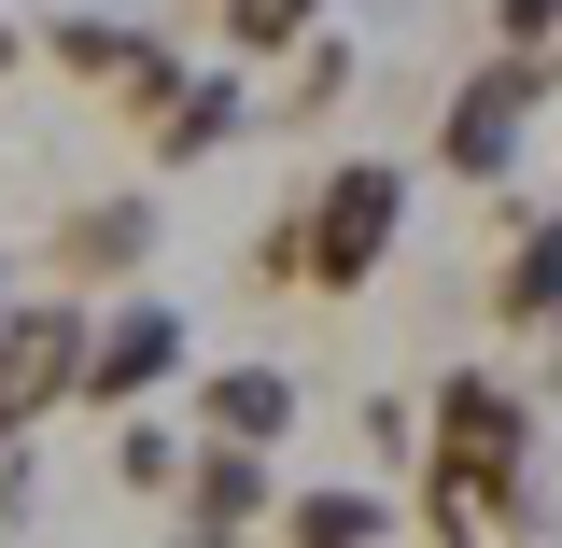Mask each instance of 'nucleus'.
Masks as SVG:
<instances>
[{"instance_id": "dca6fc26", "label": "nucleus", "mask_w": 562, "mask_h": 548, "mask_svg": "<svg viewBox=\"0 0 562 548\" xmlns=\"http://www.w3.org/2000/svg\"><path fill=\"white\" fill-rule=\"evenodd\" d=\"M366 436H380V465H408V450H422V409H394V394H366Z\"/></svg>"}, {"instance_id": "7ed1b4c3", "label": "nucleus", "mask_w": 562, "mask_h": 548, "mask_svg": "<svg viewBox=\"0 0 562 548\" xmlns=\"http://www.w3.org/2000/svg\"><path fill=\"white\" fill-rule=\"evenodd\" d=\"M535 99H549V70L520 57V43H492V57L450 85V113H436V169H450V183H506V169H520V127H535Z\"/></svg>"}, {"instance_id": "423d86ee", "label": "nucleus", "mask_w": 562, "mask_h": 548, "mask_svg": "<svg viewBox=\"0 0 562 548\" xmlns=\"http://www.w3.org/2000/svg\"><path fill=\"white\" fill-rule=\"evenodd\" d=\"M169 521L198 548H239L281 521V450H254V436H198L183 450V492H169Z\"/></svg>"}, {"instance_id": "2eb2a0df", "label": "nucleus", "mask_w": 562, "mask_h": 548, "mask_svg": "<svg viewBox=\"0 0 562 548\" xmlns=\"http://www.w3.org/2000/svg\"><path fill=\"white\" fill-rule=\"evenodd\" d=\"M254 295H310V211H295V198L254 225Z\"/></svg>"}, {"instance_id": "9d476101", "label": "nucleus", "mask_w": 562, "mask_h": 548, "mask_svg": "<svg viewBox=\"0 0 562 548\" xmlns=\"http://www.w3.org/2000/svg\"><path fill=\"white\" fill-rule=\"evenodd\" d=\"M183 394H198V436H254V450H281L295 409H310L295 366H211V380H183Z\"/></svg>"}, {"instance_id": "1a4fd4ad", "label": "nucleus", "mask_w": 562, "mask_h": 548, "mask_svg": "<svg viewBox=\"0 0 562 548\" xmlns=\"http://www.w3.org/2000/svg\"><path fill=\"white\" fill-rule=\"evenodd\" d=\"M239 127H254V85H239V57H225V70H183V85L140 113V155H155V169H211Z\"/></svg>"}, {"instance_id": "9b49d317", "label": "nucleus", "mask_w": 562, "mask_h": 548, "mask_svg": "<svg viewBox=\"0 0 562 548\" xmlns=\"http://www.w3.org/2000/svg\"><path fill=\"white\" fill-rule=\"evenodd\" d=\"M183 29H211L225 57L254 70V57H295V43L324 29V0H183Z\"/></svg>"}, {"instance_id": "ddd939ff", "label": "nucleus", "mask_w": 562, "mask_h": 548, "mask_svg": "<svg viewBox=\"0 0 562 548\" xmlns=\"http://www.w3.org/2000/svg\"><path fill=\"white\" fill-rule=\"evenodd\" d=\"M268 535H295V548H380L394 535V492H281Z\"/></svg>"}, {"instance_id": "f3484780", "label": "nucleus", "mask_w": 562, "mask_h": 548, "mask_svg": "<svg viewBox=\"0 0 562 548\" xmlns=\"http://www.w3.org/2000/svg\"><path fill=\"white\" fill-rule=\"evenodd\" d=\"M14 57H29V29H14V14H0V85H14Z\"/></svg>"}, {"instance_id": "39448f33", "label": "nucleus", "mask_w": 562, "mask_h": 548, "mask_svg": "<svg viewBox=\"0 0 562 548\" xmlns=\"http://www.w3.org/2000/svg\"><path fill=\"white\" fill-rule=\"evenodd\" d=\"M183 380V310L169 295H127L113 324H85V366H70V409H140V394H169Z\"/></svg>"}, {"instance_id": "a211bd4d", "label": "nucleus", "mask_w": 562, "mask_h": 548, "mask_svg": "<svg viewBox=\"0 0 562 548\" xmlns=\"http://www.w3.org/2000/svg\"><path fill=\"white\" fill-rule=\"evenodd\" d=\"M0 295H14V254H0Z\"/></svg>"}, {"instance_id": "f03ea898", "label": "nucleus", "mask_w": 562, "mask_h": 548, "mask_svg": "<svg viewBox=\"0 0 562 548\" xmlns=\"http://www.w3.org/2000/svg\"><path fill=\"white\" fill-rule=\"evenodd\" d=\"M295 211H310V295H366L394 268V239H408V169L394 155H338Z\"/></svg>"}, {"instance_id": "f8f14e48", "label": "nucleus", "mask_w": 562, "mask_h": 548, "mask_svg": "<svg viewBox=\"0 0 562 548\" xmlns=\"http://www.w3.org/2000/svg\"><path fill=\"white\" fill-rule=\"evenodd\" d=\"M183 450H198V436H169V422H155V394H140V409H113V492H127V506H169V492H183Z\"/></svg>"}, {"instance_id": "0eeeda50", "label": "nucleus", "mask_w": 562, "mask_h": 548, "mask_svg": "<svg viewBox=\"0 0 562 548\" xmlns=\"http://www.w3.org/2000/svg\"><path fill=\"white\" fill-rule=\"evenodd\" d=\"M492 324L506 338H562V211H506L492 225Z\"/></svg>"}, {"instance_id": "20e7f679", "label": "nucleus", "mask_w": 562, "mask_h": 548, "mask_svg": "<svg viewBox=\"0 0 562 548\" xmlns=\"http://www.w3.org/2000/svg\"><path fill=\"white\" fill-rule=\"evenodd\" d=\"M70 366H85V310L57 295H0V450L14 436H43V422L70 409Z\"/></svg>"}, {"instance_id": "4468645a", "label": "nucleus", "mask_w": 562, "mask_h": 548, "mask_svg": "<svg viewBox=\"0 0 562 548\" xmlns=\"http://www.w3.org/2000/svg\"><path fill=\"white\" fill-rule=\"evenodd\" d=\"M338 99H351V43H338V29H310V43H295V85H281V127H324Z\"/></svg>"}, {"instance_id": "f257e3e1", "label": "nucleus", "mask_w": 562, "mask_h": 548, "mask_svg": "<svg viewBox=\"0 0 562 548\" xmlns=\"http://www.w3.org/2000/svg\"><path fill=\"white\" fill-rule=\"evenodd\" d=\"M520 465H535V409L506 394V366H450L436 394H422V450H408V535L436 548H492L535 521V492H520Z\"/></svg>"}, {"instance_id": "6e6552de", "label": "nucleus", "mask_w": 562, "mask_h": 548, "mask_svg": "<svg viewBox=\"0 0 562 548\" xmlns=\"http://www.w3.org/2000/svg\"><path fill=\"white\" fill-rule=\"evenodd\" d=\"M140 254H155V198H140V183L70 198L57 225H43V268H57V281H140Z\"/></svg>"}]
</instances>
